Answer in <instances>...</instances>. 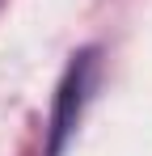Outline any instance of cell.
Instances as JSON below:
<instances>
[{
	"instance_id": "6da1fadb",
	"label": "cell",
	"mask_w": 152,
	"mask_h": 156,
	"mask_svg": "<svg viewBox=\"0 0 152 156\" xmlns=\"http://www.w3.org/2000/svg\"><path fill=\"white\" fill-rule=\"evenodd\" d=\"M93 76H97V51L72 55L68 72H63V80H59V93H55V110H51L47 156H63V148H68V139H72L76 122H80V114H85V101H89Z\"/></svg>"
}]
</instances>
